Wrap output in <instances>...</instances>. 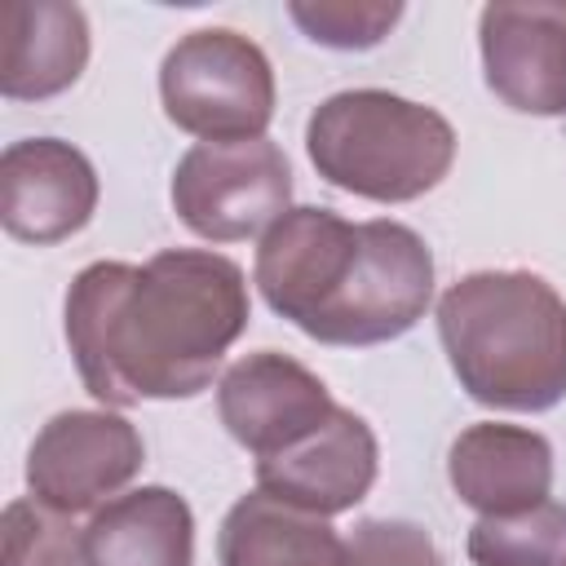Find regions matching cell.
Segmentation results:
<instances>
[{"label": "cell", "instance_id": "cell-1", "mask_svg": "<svg viewBox=\"0 0 566 566\" xmlns=\"http://www.w3.org/2000/svg\"><path fill=\"white\" fill-rule=\"evenodd\" d=\"M248 318V279L212 248H164L146 265L93 261L66 287V345L106 407L203 394Z\"/></svg>", "mask_w": 566, "mask_h": 566}, {"label": "cell", "instance_id": "cell-2", "mask_svg": "<svg viewBox=\"0 0 566 566\" xmlns=\"http://www.w3.org/2000/svg\"><path fill=\"white\" fill-rule=\"evenodd\" d=\"M438 340L460 389L495 411L566 398V301L535 270H473L438 296Z\"/></svg>", "mask_w": 566, "mask_h": 566}, {"label": "cell", "instance_id": "cell-3", "mask_svg": "<svg viewBox=\"0 0 566 566\" xmlns=\"http://www.w3.org/2000/svg\"><path fill=\"white\" fill-rule=\"evenodd\" d=\"M314 172L371 203H411L455 164V128L424 102L389 88H345L314 106L305 124Z\"/></svg>", "mask_w": 566, "mask_h": 566}, {"label": "cell", "instance_id": "cell-4", "mask_svg": "<svg viewBox=\"0 0 566 566\" xmlns=\"http://www.w3.org/2000/svg\"><path fill=\"white\" fill-rule=\"evenodd\" d=\"M164 115L199 142L265 137L274 119V66L230 27L186 31L159 62Z\"/></svg>", "mask_w": 566, "mask_h": 566}, {"label": "cell", "instance_id": "cell-5", "mask_svg": "<svg viewBox=\"0 0 566 566\" xmlns=\"http://www.w3.org/2000/svg\"><path fill=\"white\" fill-rule=\"evenodd\" d=\"M363 221H345L332 208H287L256 243L252 283L265 305L296 332L323 345L363 261Z\"/></svg>", "mask_w": 566, "mask_h": 566}, {"label": "cell", "instance_id": "cell-6", "mask_svg": "<svg viewBox=\"0 0 566 566\" xmlns=\"http://www.w3.org/2000/svg\"><path fill=\"white\" fill-rule=\"evenodd\" d=\"M172 212L208 243L265 234L292 208V168L270 137L195 142L172 168Z\"/></svg>", "mask_w": 566, "mask_h": 566}, {"label": "cell", "instance_id": "cell-7", "mask_svg": "<svg viewBox=\"0 0 566 566\" xmlns=\"http://www.w3.org/2000/svg\"><path fill=\"white\" fill-rule=\"evenodd\" d=\"M146 442L106 407H71L40 424L27 451V491L57 513H97L142 473Z\"/></svg>", "mask_w": 566, "mask_h": 566}, {"label": "cell", "instance_id": "cell-8", "mask_svg": "<svg viewBox=\"0 0 566 566\" xmlns=\"http://www.w3.org/2000/svg\"><path fill=\"white\" fill-rule=\"evenodd\" d=\"M486 88L517 115H566V0H495L478 13Z\"/></svg>", "mask_w": 566, "mask_h": 566}, {"label": "cell", "instance_id": "cell-9", "mask_svg": "<svg viewBox=\"0 0 566 566\" xmlns=\"http://www.w3.org/2000/svg\"><path fill=\"white\" fill-rule=\"evenodd\" d=\"M340 402L332 389L296 358L279 349H256L230 363L217 380V416L226 433L256 460L287 451L314 433Z\"/></svg>", "mask_w": 566, "mask_h": 566}, {"label": "cell", "instance_id": "cell-10", "mask_svg": "<svg viewBox=\"0 0 566 566\" xmlns=\"http://www.w3.org/2000/svg\"><path fill=\"white\" fill-rule=\"evenodd\" d=\"M97 212V172L62 137H22L0 155V221L13 239L49 248L80 234Z\"/></svg>", "mask_w": 566, "mask_h": 566}, {"label": "cell", "instance_id": "cell-11", "mask_svg": "<svg viewBox=\"0 0 566 566\" xmlns=\"http://www.w3.org/2000/svg\"><path fill=\"white\" fill-rule=\"evenodd\" d=\"M376 469L380 447L371 424L358 411L336 407L314 433H305L287 451L256 460V486L318 517H336L371 491Z\"/></svg>", "mask_w": 566, "mask_h": 566}, {"label": "cell", "instance_id": "cell-12", "mask_svg": "<svg viewBox=\"0 0 566 566\" xmlns=\"http://www.w3.org/2000/svg\"><path fill=\"white\" fill-rule=\"evenodd\" d=\"M447 478L460 504L478 517L522 513L548 500L553 491V447L526 424L482 420L460 429L447 451Z\"/></svg>", "mask_w": 566, "mask_h": 566}, {"label": "cell", "instance_id": "cell-13", "mask_svg": "<svg viewBox=\"0 0 566 566\" xmlns=\"http://www.w3.org/2000/svg\"><path fill=\"white\" fill-rule=\"evenodd\" d=\"M88 18L71 0H9L0 9V93L49 102L88 66Z\"/></svg>", "mask_w": 566, "mask_h": 566}, {"label": "cell", "instance_id": "cell-14", "mask_svg": "<svg viewBox=\"0 0 566 566\" xmlns=\"http://www.w3.org/2000/svg\"><path fill=\"white\" fill-rule=\"evenodd\" d=\"M221 566H349V544L310 509H296L270 491H248L230 504L217 531Z\"/></svg>", "mask_w": 566, "mask_h": 566}, {"label": "cell", "instance_id": "cell-15", "mask_svg": "<svg viewBox=\"0 0 566 566\" xmlns=\"http://www.w3.org/2000/svg\"><path fill=\"white\" fill-rule=\"evenodd\" d=\"M84 566H195V513L172 486H133L84 526Z\"/></svg>", "mask_w": 566, "mask_h": 566}, {"label": "cell", "instance_id": "cell-16", "mask_svg": "<svg viewBox=\"0 0 566 566\" xmlns=\"http://www.w3.org/2000/svg\"><path fill=\"white\" fill-rule=\"evenodd\" d=\"M464 548L473 566H566V504L548 495L522 513L478 517Z\"/></svg>", "mask_w": 566, "mask_h": 566}, {"label": "cell", "instance_id": "cell-17", "mask_svg": "<svg viewBox=\"0 0 566 566\" xmlns=\"http://www.w3.org/2000/svg\"><path fill=\"white\" fill-rule=\"evenodd\" d=\"M0 539L4 566H84V531L71 513H57L35 495L4 509Z\"/></svg>", "mask_w": 566, "mask_h": 566}, {"label": "cell", "instance_id": "cell-18", "mask_svg": "<svg viewBox=\"0 0 566 566\" xmlns=\"http://www.w3.org/2000/svg\"><path fill=\"white\" fill-rule=\"evenodd\" d=\"M287 18L323 49H376L402 18L398 0H292Z\"/></svg>", "mask_w": 566, "mask_h": 566}, {"label": "cell", "instance_id": "cell-19", "mask_svg": "<svg viewBox=\"0 0 566 566\" xmlns=\"http://www.w3.org/2000/svg\"><path fill=\"white\" fill-rule=\"evenodd\" d=\"M345 544L349 566H442L429 531L402 517H367L354 526Z\"/></svg>", "mask_w": 566, "mask_h": 566}]
</instances>
